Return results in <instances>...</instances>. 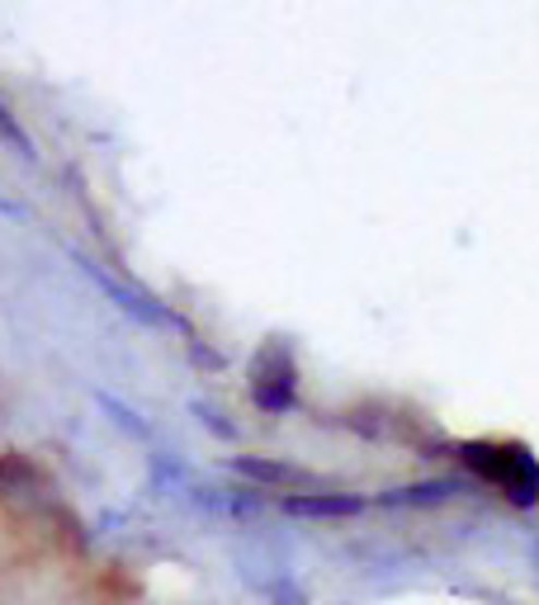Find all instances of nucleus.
I'll return each mask as SVG.
<instances>
[{"label":"nucleus","instance_id":"1","mask_svg":"<svg viewBox=\"0 0 539 605\" xmlns=\"http://www.w3.org/2000/svg\"><path fill=\"white\" fill-rule=\"evenodd\" d=\"M459 459L478 483H488L511 507H539V459L520 440H468Z\"/></svg>","mask_w":539,"mask_h":605},{"label":"nucleus","instance_id":"2","mask_svg":"<svg viewBox=\"0 0 539 605\" xmlns=\"http://www.w3.org/2000/svg\"><path fill=\"white\" fill-rule=\"evenodd\" d=\"M251 402L261 412L270 416H279V412H289L294 407V398H298V369H294V355L284 351L279 341H270L261 355H255V365H251Z\"/></svg>","mask_w":539,"mask_h":605},{"label":"nucleus","instance_id":"3","mask_svg":"<svg viewBox=\"0 0 539 605\" xmlns=\"http://www.w3.org/2000/svg\"><path fill=\"white\" fill-rule=\"evenodd\" d=\"M232 468L241 473V478H251V483L284 487L289 497H298V493H318V487H322L312 468H303V464H284V459H255V454H247V459H232Z\"/></svg>","mask_w":539,"mask_h":605},{"label":"nucleus","instance_id":"4","mask_svg":"<svg viewBox=\"0 0 539 605\" xmlns=\"http://www.w3.org/2000/svg\"><path fill=\"white\" fill-rule=\"evenodd\" d=\"M369 507L364 497L355 493H298V497H284V511L289 515H312V521H346V515H360Z\"/></svg>","mask_w":539,"mask_h":605}]
</instances>
